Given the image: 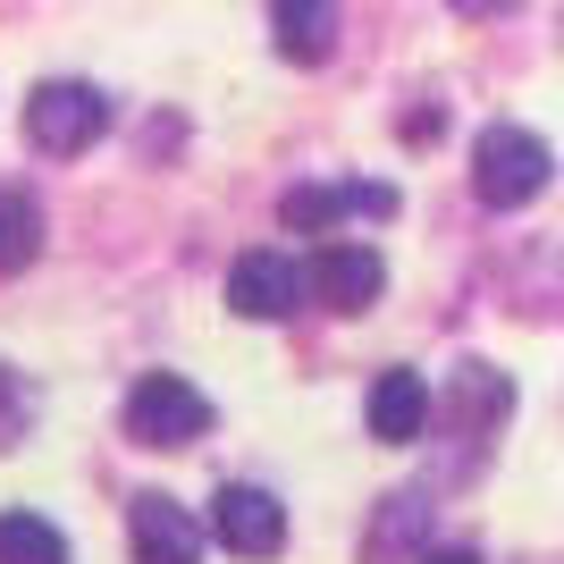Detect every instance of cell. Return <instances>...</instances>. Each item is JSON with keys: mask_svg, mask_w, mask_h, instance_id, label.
I'll return each instance as SVG.
<instances>
[{"mask_svg": "<svg viewBox=\"0 0 564 564\" xmlns=\"http://www.w3.org/2000/svg\"><path fill=\"white\" fill-rule=\"evenodd\" d=\"M506 413H514V379L489 371V362H464V371H455V422L464 430H497Z\"/></svg>", "mask_w": 564, "mask_h": 564, "instance_id": "cell-10", "label": "cell"}, {"mask_svg": "<svg viewBox=\"0 0 564 564\" xmlns=\"http://www.w3.org/2000/svg\"><path fill=\"white\" fill-rule=\"evenodd\" d=\"M422 522H430V497H413V489L388 497V506H379V531L362 540V556L388 564V556H404V547H422ZM422 556H430V547H422Z\"/></svg>", "mask_w": 564, "mask_h": 564, "instance_id": "cell-12", "label": "cell"}, {"mask_svg": "<svg viewBox=\"0 0 564 564\" xmlns=\"http://www.w3.org/2000/svg\"><path fill=\"white\" fill-rule=\"evenodd\" d=\"M354 212L388 219V212H397V186H379V177H371V186H362V177H337V186H295V194H286V228H295V236H321L329 219H354Z\"/></svg>", "mask_w": 564, "mask_h": 564, "instance_id": "cell-6", "label": "cell"}, {"mask_svg": "<svg viewBox=\"0 0 564 564\" xmlns=\"http://www.w3.org/2000/svg\"><path fill=\"white\" fill-rule=\"evenodd\" d=\"M422 430H430V379L422 371H379L371 379V438L413 447Z\"/></svg>", "mask_w": 564, "mask_h": 564, "instance_id": "cell-9", "label": "cell"}, {"mask_svg": "<svg viewBox=\"0 0 564 564\" xmlns=\"http://www.w3.org/2000/svg\"><path fill=\"white\" fill-rule=\"evenodd\" d=\"M379 286H388V261H379L371 245H329V253L312 261V295H321L329 312L379 304Z\"/></svg>", "mask_w": 564, "mask_h": 564, "instance_id": "cell-8", "label": "cell"}, {"mask_svg": "<svg viewBox=\"0 0 564 564\" xmlns=\"http://www.w3.org/2000/svg\"><path fill=\"white\" fill-rule=\"evenodd\" d=\"M34 253H43V203L18 194V186H0V279L25 270Z\"/></svg>", "mask_w": 564, "mask_h": 564, "instance_id": "cell-11", "label": "cell"}, {"mask_svg": "<svg viewBox=\"0 0 564 564\" xmlns=\"http://www.w3.org/2000/svg\"><path fill=\"white\" fill-rule=\"evenodd\" d=\"M0 564H68V540L43 514H0Z\"/></svg>", "mask_w": 564, "mask_h": 564, "instance_id": "cell-13", "label": "cell"}, {"mask_svg": "<svg viewBox=\"0 0 564 564\" xmlns=\"http://www.w3.org/2000/svg\"><path fill=\"white\" fill-rule=\"evenodd\" d=\"M279 51L286 59H329V43H337V9H279Z\"/></svg>", "mask_w": 564, "mask_h": 564, "instance_id": "cell-14", "label": "cell"}, {"mask_svg": "<svg viewBox=\"0 0 564 564\" xmlns=\"http://www.w3.org/2000/svg\"><path fill=\"white\" fill-rule=\"evenodd\" d=\"M127 540H135V564H194V556H203L194 514L177 506V497H161V489L127 506Z\"/></svg>", "mask_w": 564, "mask_h": 564, "instance_id": "cell-7", "label": "cell"}, {"mask_svg": "<svg viewBox=\"0 0 564 564\" xmlns=\"http://www.w3.org/2000/svg\"><path fill=\"white\" fill-rule=\"evenodd\" d=\"M101 127H110V101H101L94 85H76V76H51V85H34V94H25V143H34V152H51V161L85 152Z\"/></svg>", "mask_w": 564, "mask_h": 564, "instance_id": "cell-3", "label": "cell"}, {"mask_svg": "<svg viewBox=\"0 0 564 564\" xmlns=\"http://www.w3.org/2000/svg\"><path fill=\"white\" fill-rule=\"evenodd\" d=\"M422 564H480V556H471V547H430Z\"/></svg>", "mask_w": 564, "mask_h": 564, "instance_id": "cell-15", "label": "cell"}, {"mask_svg": "<svg viewBox=\"0 0 564 564\" xmlns=\"http://www.w3.org/2000/svg\"><path fill=\"white\" fill-rule=\"evenodd\" d=\"M203 430H212V397H203L194 379L143 371L135 388H127V438H135V447H194Z\"/></svg>", "mask_w": 564, "mask_h": 564, "instance_id": "cell-2", "label": "cell"}, {"mask_svg": "<svg viewBox=\"0 0 564 564\" xmlns=\"http://www.w3.org/2000/svg\"><path fill=\"white\" fill-rule=\"evenodd\" d=\"M212 540L228 547V556H279L286 547V506L270 489H253V480H219L212 497Z\"/></svg>", "mask_w": 564, "mask_h": 564, "instance_id": "cell-4", "label": "cell"}, {"mask_svg": "<svg viewBox=\"0 0 564 564\" xmlns=\"http://www.w3.org/2000/svg\"><path fill=\"white\" fill-rule=\"evenodd\" d=\"M547 169H556V152H547L531 127H489V135L471 143V194H480L489 212H522V203L547 186Z\"/></svg>", "mask_w": 564, "mask_h": 564, "instance_id": "cell-1", "label": "cell"}, {"mask_svg": "<svg viewBox=\"0 0 564 564\" xmlns=\"http://www.w3.org/2000/svg\"><path fill=\"white\" fill-rule=\"evenodd\" d=\"M304 295H312V270H304L295 253H270V245H261V253H245V261L228 270V304L245 312V321H286Z\"/></svg>", "mask_w": 564, "mask_h": 564, "instance_id": "cell-5", "label": "cell"}]
</instances>
